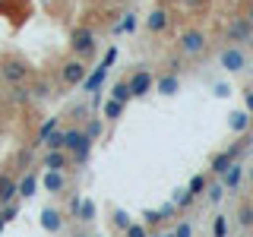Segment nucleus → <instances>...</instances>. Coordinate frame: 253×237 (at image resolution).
Returning <instances> with one entry per match:
<instances>
[{
    "mask_svg": "<svg viewBox=\"0 0 253 237\" xmlns=\"http://www.w3.org/2000/svg\"><path fill=\"white\" fill-rule=\"evenodd\" d=\"M171 234H174V237H193V228H190V221H180V225L174 228Z\"/></svg>",
    "mask_w": 253,
    "mask_h": 237,
    "instance_id": "35",
    "label": "nucleus"
},
{
    "mask_svg": "<svg viewBox=\"0 0 253 237\" xmlns=\"http://www.w3.org/2000/svg\"><path fill=\"white\" fill-rule=\"evenodd\" d=\"M35 190H38V177H35V174H26V177L16 184V196L29 199V196H35Z\"/></svg>",
    "mask_w": 253,
    "mask_h": 237,
    "instance_id": "16",
    "label": "nucleus"
},
{
    "mask_svg": "<svg viewBox=\"0 0 253 237\" xmlns=\"http://www.w3.org/2000/svg\"><path fill=\"white\" fill-rule=\"evenodd\" d=\"M54 130H57V117H47V120L42 123V130H38V142H44Z\"/></svg>",
    "mask_w": 253,
    "mask_h": 237,
    "instance_id": "27",
    "label": "nucleus"
},
{
    "mask_svg": "<svg viewBox=\"0 0 253 237\" xmlns=\"http://www.w3.org/2000/svg\"><path fill=\"white\" fill-rule=\"evenodd\" d=\"M250 184H253V168H250Z\"/></svg>",
    "mask_w": 253,
    "mask_h": 237,
    "instance_id": "44",
    "label": "nucleus"
},
{
    "mask_svg": "<svg viewBox=\"0 0 253 237\" xmlns=\"http://www.w3.org/2000/svg\"><path fill=\"white\" fill-rule=\"evenodd\" d=\"M42 228H44V231H51V234H57L60 228H63L60 212L57 209H42Z\"/></svg>",
    "mask_w": 253,
    "mask_h": 237,
    "instance_id": "13",
    "label": "nucleus"
},
{
    "mask_svg": "<svg viewBox=\"0 0 253 237\" xmlns=\"http://www.w3.org/2000/svg\"><path fill=\"white\" fill-rule=\"evenodd\" d=\"M124 114V105L121 101H114V98H108L105 105H101V117H105V120H117V117Z\"/></svg>",
    "mask_w": 253,
    "mask_h": 237,
    "instance_id": "20",
    "label": "nucleus"
},
{
    "mask_svg": "<svg viewBox=\"0 0 253 237\" xmlns=\"http://www.w3.org/2000/svg\"><path fill=\"white\" fill-rule=\"evenodd\" d=\"M16 215H19V205H16V202H6L3 212H0V218H3V221H13Z\"/></svg>",
    "mask_w": 253,
    "mask_h": 237,
    "instance_id": "32",
    "label": "nucleus"
},
{
    "mask_svg": "<svg viewBox=\"0 0 253 237\" xmlns=\"http://www.w3.org/2000/svg\"><path fill=\"white\" fill-rule=\"evenodd\" d=\"M237 221H241V228H253V205L250 202H244L237 209Z\"/></svg>",
    "mask_w": 253,
    "mask_h": 237,
    "instance_id": "25",
    "label": "nucleus"
},
{
    "mask_svg": "<svg viewBox=\"0 0 253 237\" xmlns=\"http://www.w3.org/2000/svg\"><path fill=\"white\" fill-rule=\"evenodd\" d=\"M79 237H83V234H79Z\"/></svg>",
    "mask_w": 253,
    "mask_h": 237,
    "instance_id": "47",
    "label": "nucleus"
},
{
    "mask_svg": "<svg viewBox=\"0 0 253 237\" xmlns=\"http://www.w3.org/2000/svg\"><path fill=\"white\" fill-rule=\"evenodd\" d=\"M133 29H136V16H133V13H126L124 19L114 26V32H117V35H121V32H133Z\"/></svg>",
    "mask_w": 253,
    "mask_h": 237,
    "instance_id": "28",
    "label": "nucleus"
},
{
    "mask_svg": "<svg viewBox=\"0 0 253 237\" xmlns=\"http://www.w3.org/2000/svg\"><path fill=\"white\" fill-rule=\"evenodd\" d=\"M3 228H6V221H3V218H0V231H3Z\"/></svg>",
    "mask_w": 253,
    "mask_h": 237,
    "instance_id": "42",
    "label": "nucleus"
},
{
    "mask_svg": "<svg viewBox=\"0 0 253 237\" xmlns=\"http://www.w3.org/2000/svg\"><path fill=\"white\" fill-rule=\"evenodd\" d=\"M152 85H155V92H158V95L171 98V95H177V92H180V76H177V73H165V76H158Z\"/></svg>",
    "mask_w": 253,
    "mask_h": 237,
    "instance_id": "10",
    "label": "nucleus"
},
{
    "mask_svg": "<svg viewBox=\"0 0 253 237\" xmlns=\"http://www.w3.org/2000/svg\"><path fill=\"white\" fill-rule=\"evenodd\" d=\"M0 76H3L10 85H16V82H26L29 67H26L22 60H6V63H0Z\"/></svg>",
    "mask_w": 253,
    "mask_h": 237,
    "instance_id": "8",
    "label": "nucleus"
},
{
    "mask_svg": "<svg viewBox=\"0 0 253 237\" xmlns=\"http://www.w3.org/2000/svg\"><path fill=\"white\" fill-rule=\"evenodd\" d=\"M180 51H184L187 57L203 54V51H206V32H203V29H187L184 35H180Z\"/></svg>",
    "mask_w": 253,
    "mask_h": 237,
    "instance_id": "4",
    "label": "nucleus"
},
{
    "mask_svg": "<svg viewBox=\"0 0 253 237\" xmlns=\"http://www.w3.org/2000/svg\"><path fill=\"white\" fill-rule=\"evenodd\" d=\"M168 73H180V60H174V57L168 60Z\"/></svg>",
    "mask_w": 253,
    "mask_h": 237,
    "instance_id": "40",
    "label": "nucleus"
},
{
    "mask_svg": "<svg viewBox=\"0 0 253 237\" xmlns=\"http://www.w3.org/2000/svg\"><path fill=\"white\" fill-rule=\"evenodd\" d=\"M241 177H244V168L237 161H231V168H228L225 174H221V187L225 190H237V184H241Z\"/></svg>",
    "mask_w": 253,
    "mask_h": 237,
    "instance_id": "15",
    "label": "nucleus"
},
{
    "mask_svg": "<svg viewBox=\"0 0 253 237\" xmlns=\"http://www.w3.org/2000/svg\"><path fill=\"white\" fill-rule=\"evenodd\" d=\"M225 38L228 41H253V22L247 19V16H237V19L228 22Z\"/></svg>",
    "mask_w": 253,
    "mask_h": 237,
    "instance_id": "5",
    "label": "nucleus"
},
{
    "mask_svg": "<svg viewBox=\"0 0 253 237\" xmlns=\"http://www.w3.org/2000/svg\"><path fill=\"white\" fill-rule=\"evenodd\" d=\"M162 237H174V234H162Z\"/></svg>",
    "mask_w": 253,
    "mask_h": 237,
    "instance_id": "45",
    "label": "nucleus"
},
{
    "mask_svg": "<svg viewBox=\"0 0 253 237\" xmlns=\"http://www.w3.org/2000/svg\"><path fill=\"white\" fill-rule=\"evenodd\" d=\"M70 47H73L76 57H92V54H95V32L85 29V26L73 29V35H70Z\"/></svg>",
    "mask_w": 253,
    "mask_h": 237,
    "instance_id": "2",
    "label": "nucleus"
},
{
    "mask_svg": "<svg viewBox=\"0 0 253 237\" xmlns=\"http://www.w3.org/2000/svg\"><path fill=\"white\" fill-rule=\"evenodd\" d=\"M152 82H155V76L149 73V70H136V73L126 79V85H130V95H133V98H142V95H149V92H152Z\"/></svg>",
    "mask_w": 253,
    "mask_h": 237,
    "instance_id": "6",
    "label": "nucleus"
},
{
    "mask_svg": "<svg viewBox=\"0 0 253 237\" xmlns=\"http://www.w3.org/2000/svg\"><path fill=\"white\" fill-rule=\"evenodd\" d=\"M85 136H89L92 142H95V139H98V136H101V120H92L89 126H85Z\"/></svg>",
    "mask_w": 253,
    "mask_h": 237,
    "instance_id": "36",
    "label": "nucleus"
},
{
    "mask_svg": "<svg viewBox=\"0 0 253 237\" xmlns=\"http://www.w3.org/2000/svg\"><path fill=\"white\" fill-rule=\"evenodd\" d=\"M44 168L47 171H63V168H67V152H63V149H47Z\"/></svg>",
    "mask_w": 253,
    "mask_h": 237,
    "instance_id": "14",
    "label": "nucleus"
},
{
    "mask_svg": "<svg viewBox=\"0 0 253 237\" xmlns=\"http://www.w3.org/2000/svg\"><path fill=\"white\" fill-rule=\"evenodd\" d=\"M42 187L47 190V193H60V190L67 187V177H63V171H47L42 177Z\"/></svg>",
    "mask_w": 253,
    "mask_h": 237,
    "instance_id": "12",
    "label": "nucleus"
},
{
    "mask_svg": "<svg viewBox=\"0 0 253 237\" xmlns=\"http://www.w3.org/2000/svg\"><path fill=\"white\" fill-rule=\"evenodd\" d=\"M231 161H234V158H231V152H228V149H225V152H218L215 158H212V174H215V177H221V174L231 168Z\"/></svg>",
    "mask_w": 253,
    "mask_h": 237,
    "instance_id": "18",
    "label": "nucleus"
},
{
    "mask_svg": "<svg viewBox=\"0 0 253 237\" xmlns=\"http://www.w3.org/2000/svg\"><path fill=\"white\" fill-rule=\"evenodd\" d=\"M111 98H114V101H121V105H126V101H133V95H130V85H126V79H121V82H114V85H111Z\"/></svg>",
    "mask_w": 253,
    "mask_h": 237,
    "instance_id": "19",
    "label": "nucleus"
},
{
    "mask_svg": "<svg viewBox=\"0 0 253 237\" xmlns=\"http://www.w3.org/2000/svg\"><path fill=\"white\" fill-rule=\"evenodd\" d=\"M247 126H250V114L247 111H234L231 114V130L234 133H247Z\"/></svg>",
    "mask_w": 253,
    "mask_h": 237,
    "instance_id": "22",
    "label": "nucleus"
},
{
    "mask_svg": "<svg viewBox=\"0 0 253 237\" xmlns=\"http://www.w3.org/2000/svg\"><path fill=\"white\" fill-rule=\"evenodd\" d=\"M193 199H196V196L190 193L187 187H184V190H177V193H174V205H177V209H187V205L193 202Z\"/></svg>",
    "mask_w": 253,
    "mask_h": 237,
    "instance_id": "26",
    "label": "nucleus"
},
{
    "mask_svg": "<svg viewBox=\"0 0 253 237\" xmlns=\"http://www.w3.org/2000/svg\"><path fill=\"white\" fill-rule=\"evenodd\" d=\"M162 3H177V0H162Z\"/></svg>",
    "mask_w": 253,
    "mask_h": 237,
    "instance_id": "43",
    "label": "nucleus"
},
{
    "mask_svg": "<svg viewBox=\"0 0 253 237\" xmlns=\"http://www.w3.org/2000/svg\"><path fill=\"white\" fill-rule=\"evenodd\" d=\"M244 105H247V114H253V89L244 95Z\"/></svg>",
    "mask_w": 253,
    "mask_h": 237,
    "instance_id": "39",
    "label": "nucleus"
},
{
    "mask_svg": "<svg viewBox=\"0 0 253 237\" xmlns=\"http://www.w3.org/2000/svg\"><path fill=\"white\" fill-rule=\"evenodd\" d=\"M13 199H16V180L3 174V177H0V205H6Z\"/></svg>",
    "mask_w": 253,
    "mask_h": 237,
    "instance_id": "17",
    "label": "nucleus"
},
{
    "mask_svg": "<svg viewBox=\"0 0 253 237\" xmlns=\"http://www.w3.org/2000/svg\"><path fill=\"white\" fill-rule=\"evenodd\" d=\"M168 22H171V19H168V10H165V6H155V10L146 16V29H149V32H155V35L168 29Z\"/></svg>",
    "mask_w": 253,
    "mask_h": 237,
    "instance_id": "11",
    "label": "nucleus"
},
{
    "mask_svg": "<svg viewBox=\"0 0 253 237\" xmlns=\"http://www.w3.org/2000/svg\"><path fill=\"white\" fill-rule=\"evenodd\" d=\"M85 73H89V67H85V63L76 57V60H67V63H63V70H60V79H63L67 85H79V82L85 79Z\"/></svg>",
    "mask_w": 253,
    "mask_h": 237,
    "instance_id": "7",
    "label": "nucleus"
},
{
    "mask_svg": "<svg viewBox=\"0 0 253 237\" xmlns=\"http://www.w3.org/2000/svg\"><path fill=\"white\" fill-rule=\"evenodd\" d=\"M165 215H162V212H146V221H149V225H155V221H162Z\"/></svg>",
    "mask_w": 253,
    "mask_h": 237,
    "instance_id": "38",
    "label": "nucleus"
},
{
    "mask_svg": "<svg viewBox=\"0 0 253 237\" xmlns=\"http://www.w3.org/2000/svg\"><path fill=\"white\" fill-rule=\"evenodd\" d=\"M206 193H209V202L212 205H218L221 196H225V187H221V184H212V187H206Z\"/></svg>",
    "mask_w": 253,
    "mask_h": 237,
    "instance_id": "30",
    "label": "nucleus"
},
{
    "mask_svg": "<svg viewBox=\"0 0 253 237\" xmlns=\"http://www.w3.org/2000/svg\"><path fill=\"white\" fill-rule=\"evenodd\" d=\"M10 98L16 101V105H26V101L32 98V89H26L22 82H16V85H10Z\"/></svg>",
    "mask_w": 253,
    "mask_h": 237,
    "instance_id": "23",
    "label": "nucleus"
},
{
    "mask_svg": "<svg viewBox=\"0 0 253 237\" xmlns=\"http://www.w3.org/2000/svg\"><path fill=\"white\" fill-rule=\"evenodd\" d=\"M63 152L73 155L76 164H83L92 152V139L85 136V130H63Z\"/></svg>",
    "mask_w": 253,
    "mask_h": 237,
    "instance_id": "1",
    "label": "nucleus"
},
{
    "mask_svg": "<svg viewBox=\"0 0 253 237\" xmlns=\"http://www.w3.org/2000/svg\"><path fill=\"white\" fill-rule=\"evenodd\" d=\"M42 146H47V149H63V130H54L51 136H47Z\"/></svg>",
    "mask_w": 253,
    "mask_h": 237,
    "instance_id": "31",
    "label": "nucleus"
},
{
    "mask_svg": "<svg viewBox=\"0 0 253 237\" xmlns=\"http://www.w3.org/2000/svg\"><path fill=\"white\" fill-rule=\"evenodd\" d=\"M152 237H162V234H152Z\"/></svg>",
    "mask_w": 253,
    "mask_h": 237,
    "instance_id": "46",
    "label": "nucleus"
},
{
    "mask_svg": "<svg viewBox=\"0 0 253 237\" xmlns=\"http://www.w3.org/2000/svg\"><path fill=\"white\" fill-rule=\"evenodd\" d=\"M108 70H111V67H105V63H98V67H95L92 73H85V79H83V82H79V85H83L85 92L98 95V89H101V85H105V79H108Z\"/></svg>",
    "mask_w": 253,
    "mask_h": 237,
    "instance_id": "9",
    "label": "nucleus"
},
{
    "mask_svg": "<svg viewBox=\"0 0 253 237\" xmlns=\"http://www.w3.org/2000/svg\"><path fill=\"white\" fill-rule=\"evenodd\" d=\"M47 95H51V85H47V82L32 85V98H47Z\"/></svg>",
    "mask_w": 253,
    "mask_h": 237,
    "instance_id": "34",
    "label": "nucleus"
},
{
    "mask_svg": "<svg viewBox=\"0 0 253 237\" xmlns=\"http://www.w3.org/2000/svg\"><path fill=\"white\" fill-rule=\"evenodd\" d=\"M247 19H250V22H253V3H250V6H247Z\"/></svg>",
    "mask_w": 253,
    "mask_h": 237,
    "instance_id": "41",
    "label": "nucleus"
},
{
    "mask_svg": "<svg viewBox=\"0 0 253 237\" xmlns=\"http://www.w3.org/2000/svg\"><path fill=\"white\" fill-rule=\"evenodd\" d=\"M212 237H228V218L225 215H218L212 221Z\"/></svg>",
    "mask_w": 253,
    "mask_h": 237,
    "instance_id": "29",
    "label": "nucleus"
},
{
    "mask_svg": "<svg viewBox=\"0 0 253 237\" xmlns=\"http://www.w3.org/2000/svg\"><path fill=\"white\" fill-rule=\"evenodd\" d=\"M126 237H149V231H146L142 225H133V221H130V228H126Z\"/></svg>",
    "mask_w": 253,
    "mask_h": 237,
    "instance_id": "37",
    "label": "nucleus"
},
{
    "mask_svg": "<svg viewBox=\"0 0 253 237\" xmlns=\"http://www.w3.org/2000/svg\"><path fill=\"white\" fill-rule=\"evenodd\" d=\"M218 63L228 70V73H241L244 67H247V57H244V51L237 44H225L218 54Z\"/></svg>",
    "mask_w": 253,
    "mask_h": 237,
    "instance_id": "3",
    "label": "nucleus"
},
{
    "mask_svg": "<svg viewBox=\"0 0 253 237\" xmlns=\"http://www.w3.org/2000/svg\"><path fill=\"white\" fill-rule=\"evenodd\" d=\"M114 225L121 228V231H126V228H130V215H126L124 209H117V212H114Z\"/></svg>",
    "mask_w": 253,
    "mask_h": 237,
    "instance_id": "33",
    "label": "nucleus"
},
{
    "mask_svg": "<svg viewBox=\"0 0 253 237\" xmlns=\"http://www.w3.org/2000/svg\"><path fill=\"white\" fill-rule=\"evenodd\" d=\"M76 218H79V221H92V218H95V202H92V199H79Z\"/></svg>",
    "mask_w": 253,
    "mask_h": 237,
    "instance_id": "24",
    "label": "nucleus"
},
{
    "mask_svg": "<svg viewBox=\"0 0 253 237\" xmlns=\"http://www.w3.org/2000/svg\"><path fill=\"white\" fill-rule=\"evenodd\" d=\"M206 187H209V177H206V174H193V177H190V184H187V190L193 196H203Z\"/></svg>",
    "mask_w": 253,
    "mask_h": 237,
    "instance_id": "21",
    "label": "nucleus"
}]
</instances>
